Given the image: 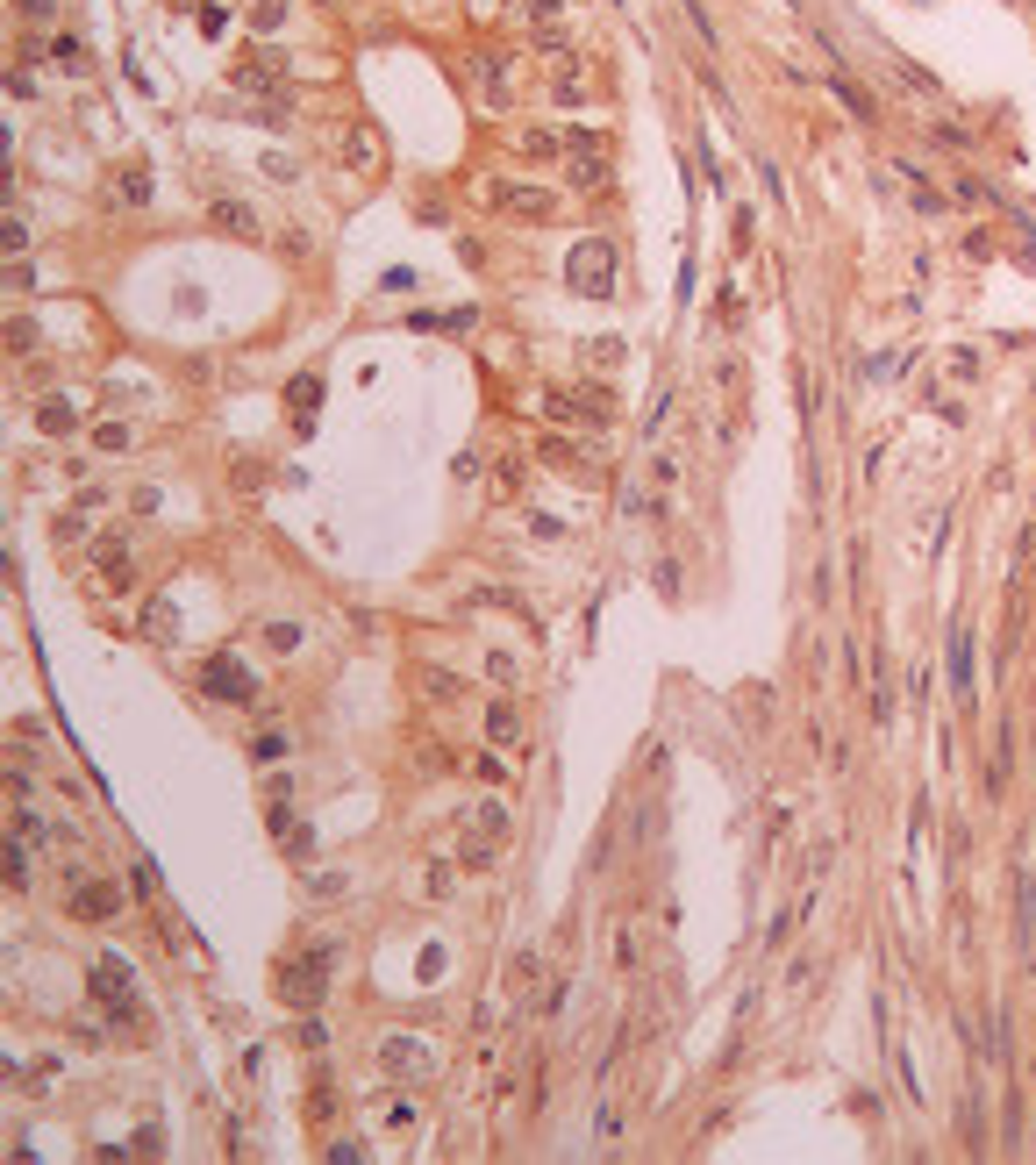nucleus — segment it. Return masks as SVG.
<instances>
[{"mask_svg":"<svg viewBox=\"0 0 1036 1165\" xmlns=\"http://www.w3.org/2000/svg\"><path fill=\"white\" fill-rule=\"evenodd\" d=\"M508 980H515V987H536V951H515V965H508Z\"/></svg>","mask_w":1036,"mask_h":1165,"instance_id":"e433bc0d","label":"nucleus"},{"mask_svg":"<svg viewBox=\"0 0 1036 1165\" xmlns=\"http://www.w3.org/2000/svg\"><path fill=\"white\" fill-rule=\"evenodd\" d=\"M251 22H258V29H279V22H286V0H258Z\"/></svg>","mask_w":1036,"mask_h":1165,"instance_id":"f704fd0d","label":"nucleus"},{"mask_svg":"<svg viewBox=\"0 0 1036 1165\" xmlns=\"http://www.w3.org/2000/svg\"><path fill=\"white\" fill-rule=\"evenodd\" d=\"M314 408H322V372H300V379L286 386V415H293V429H307Z\"/></svg>","mask_w":1036,"mask_h":1165,"instance_id":"dca6fc26","label":"nucleus"},{"mask_svg":"<svg viewBox=\"0 0 1036 1165\" xmlns=\"http://www.w3.org/2000/svg\"><path fill=\"white\" fill-rule=\"evenodd\" d=\"M322 8H344V0H322Z\"/></svg>","mask_w":1036,"mask_h":1165,"instance_id":"a18cd8bd","label":"nucleus"},{"mask_svg":"<svg viewBox=\"0 0 1036 1165\" xmlns=\"http://www.w3.org/2000/svg\"><path fill=\"white\" fill-rule=\"evenodd\" d=\"M229 87L236 94H258V101H293V72L279 50H244L229 64Z\"/></svg>","mask_w":1036,"mask_h":1165,"instance_id":"f257e3e1","label":"nucleus"},{"mask_svg":"<svg viewBox=\"0 0 1036 1165\" xmlns=\"http://www.w3.org/2000/svg\"><path fill=\"white\" fill-rule=\"evenodd\" d=\"M536 458L550 465V473H572V480H587V487L601 480V465H594V458H579V443H565V436H543V443H536Z\"/></svg>","mask_w":1036,"mask_h":1165,"instance_id":"f8f14e48","label":"nucleus"},{"mask_svg":"<svg viewBox=\"0 0 1036 1165\" xmlns=\"http://www.w3.org/2000/svg\"><path fill=\"white\" fill-rule=\"evenodd\" d=\"M465 80H472V94H480L494 115L515 108V57H508V50H472V57H465Z\"/></svg>","mask_w":1036,"mask_h":1165,"instance_id":"7ed1b4c3","label":"nucleus"},{"mask_svg":"<svg viewBox=\"0 0 1036 1165\" xmlns=\"http://www.w3.org/2000/svg\"><path fill=\"white\" fill-rule=\"evenodd\" d=\"M1029 965H1036V951H1029Z\"/></svg>","mask_w":1036,"mask_h":1165,"instance_id":"de8ad7c7","label":"nucleus"},{"mask_svg":"<svg viewBox=\"0 0 1036 1165\" xmlns=\"http://www.w3.org/2000/svg\"><path fill=\"white\" fill-rule=\"evenodd\" d=\"M950 693H958V708L980 701V679H973V630H965V623L950 630Z\"/></svg>","mask_w":1036,"mask_h":1165,"instance_id":"9b49d317","label":"nucleus"},{"mask_svg":"<svg viewBox=\"0 0 1036 1165\" xmlns=\"http://www.w3.org/2000/svg\"><path fill=\"white\" fill-rule=\"evenodd\" d=\"M172 8H186V0H172Z\"/></svg>","mask_w":1036,"mask_h":1165,"instance_id":"49530a36","label":"nucleus"},{"mask_svg":"<svg viewBox=\"0 0 1036 1165\" xmlns=\"http://www.w3.org/2000/svg\"><path fill=\"white\" fill-rule=\"evenodd\" d=\"M550 101H565V108H579V101H587V72H579V57H572V50L557 57V72H550Z\"/></svg>","mask_w":1036,"mask_h":1165,"instance_id":"aec40b11","label":"nucleus"},{"mask_svg":"<svg viewBox=\"0 0 1036 1165\" xmlns=\"http://www.w3.org/2000/svg\"><path fill=\"white\" fill-rule=\"evenodd\" d=\"M487 744H494V751H515V744H522V716H515V701H494V708H487Z\"/></svg>","mask_w":1036,"mask_h":1165,"instance_id":"4be33fe9","label":"nucleus"},{"mask_svg":"<svg viewBox=\"0 0 1036 1165\" xmlns=\"http://www.w3.org/2000/svg\"><path fill=\"white\" fill-rule=\"evenodd\" d=\"M379 286H386V293H415V286H422V272H386Z\"/></svg>","mask_w":1036,"mask_h":1165,"instance_id":"79ce46f5","label":"nucleus"},{"mask_svg":"<svg viewBox=\"0 0 1036 1165\" xmlns=\"http://www.w3.org/2000/svg\"><path fill=\"white\" fill-rule=\"evenodd\" d=\"M487 208H501L515 222H550L557 215V193L550 186H529V179H487Z\"/></svg>","mask_w":1036,"mask_h":1165,"instance_id":"39448f33","label":"nucleus"},{"mask_svg":"<svg viewBox=\"0 0 1036 1165\" xmlns=\"http://www.w3.org/2000/svg\"><path fill=\"white\" fill-rule=\"evenodd\" d=\"M64 908H72L79 922H115L129 901H122L115 880H87V873H79V880H64Z\"/></svg>","mask_w":1036,"mask_h":1165,"instance_id":"423d86ee","label":"nucleus"},{"mask_svg":"<svg viewBox=\"0 0 1036 1165\" xmlns=\"http://www.w3.org/2000/svg\"><path fill=\"white\" fill-rule=\"evenodd\" d=\"M307 1116H314V1123H330V1116H337V1094H330V1086H314V1102H307Z\"/></svg>","mask_w":1036,"mask_h":1165,"instance_id":"a19ab883","label":"nucleus"},{"mask_svg":"<svg viewBox=\"0 0 1036 1165\" xmlns=\"http://www.w3.org/2000/svg\"><path fill=\"white\" fill-rule=\"evenodd\" d=\"M594 1137H601V1151H608V1144H615V1137H622V1109H615V1102H608V1109H601V1123H594Z\"/></svg>","mask_w":1036,"mask_h":1165,"instance_id":"72a5a7b5","label":"nucleus"},{"mask_svg":"<svg viewBox=\"0 0 1036 1165\" xmlns=\"http://www.w3.org/2000/svg\"><path fill=\"white\" fill-rule=\"evenodd\" d=\"M143 201H150V172H143L136 158L115 165V172H108V208H143Z\"/></svg>","mask_w":1036,"mask_h":1165,"instance_id":"2eb2a0df","label":"nucleus"},{"mask_svg":"<svg viewBox=\"0 0 1036 1165\" xmlns=\"http://www.w3.org/2000/svg\"><path fill=\"white\" fill-rule=\"evenodd\" d=\"M251 758H258V765H272V758H286V737H279V730H265V737L251 744Z\"/></svg>","mask_w":1036,"mask_h":1165,"instance_id":"473e14b6","label":"nucleus"},{"mask_svg":"<svg viewBox=\"0 0 1036 1165\" xmlns=\"http://www.w3.org/2000/svg\"><path fill=\"white\" fill-rule=\"evenodd\" d=\"M50 64L72 72V80H87V72H94V50L79 43V36H57V43H50Z\"/></svg>","mask_w":1036,"mask_h":1165,"instance_id":"b1692460","label":"nucleus"},{"mask_svg":"<svg viewBox=\"0 0 1036 1165\" xmlns=\"http://www.w3.org/2000/svg\"><path fill=\"white\" fill-rule=\"evenodd\" d=\"M615 965H622V973H636V929H629V922H622V944H615Z\"/></svg>","mask_w":1036,"mask_h":1165,"instance_id":"ea45409f","label":"nucleus"},{"mask_svg":"<svg viewBox=\"0 0 1036 1165\" xmlns=\"http://www.w3.org/2000/svg\"><path fill=\"white\" fill-rule=\"evenodd\" d=\"M829 94H836V101H844V108H851L858 122H872V101H865V94H858L851 80H829Z\"/></svg>","mask_w":1036,"mask_h":1165,"instance_id":"bb28decb","label":"nucleus"},{"mask_svg":"<svg viewBox=\"0 0 1036 1165\" xmlns=\"http://www.w3.org/2000/svg\"><path fill=\"white\" fill-rule=\"evenodd\" d=\"M715 394H723V443L744 436V358H715Z\"/></svg>","mask_w":1036,"mask_h":1165,"instance_id":"1a4fd4ad","label":"nucleus"},{"mask_svg":"<svg viewBox=\"0 0 1036 1165\" xmlns=\"http://www.w3.org/2000/svg\"><path fill=\"white\" fill-rule=\"evenodd\" d=\"M172 623H179V615H172V601H150V608H143V637H150V644H165V637H172Z\"/></svg>","mask_w":1036,"mask_h":1165,"instance_id":"393cba45","label":"nucleus"},{"mask_svg":"<svg viewBox=\"0 0 1036 1165\" xmlns=\"http://www.w3.org/2000/svg\"><path fill=\"white\" fill-rule=\"evenodd\" d=\"M201 693L208 701H236V708H251L258 701V672L236 658V651H222V658H208L201 665Z\"/></svg>","mask_w":1036,"mask_h":1165,"instance_id":"20e7f679","label":"nucleus"},{"mask_svg":"<svg viewBox=\"0 0 1036 1165\" xmlns=\"http://www.w3.org/2000/svg\"><path fill=\"white\" fill-rule=\"evenodd\" d=\"M458 866H465V873H487V866H501V836H487V829H465V844H458Z\"/></svg>","mask_w":1036,"mask_h":1165,"instance_id":"a211bd4d","label":"nucleus"},{"mask_svg":"<svg viewBox=\"0 0 1036 1165\" xmlns=\"http://www.w3.org/2000/svg\"><path fill=\"white\" fill-rule=\"evenodd\" d=\"M201 29H208V36H222V29H229V8H222V0H208V8H201Z\"/></svg>","mask_w":1036,"mask_h":1165,"instance_id":"58836bf2","label":"nucleus"},{"mask_svg":"<svg viewBox=\"0 0 1036 1165\" xmlns=\"http://www.w3.org/2000/svg\"><path fill=\"white\" fill-rule=\"evenodd\" d=\"M480 829H487V836H501V844H508V808H501V801H480Z\"/></svg>","mask_w":1036,"mask_h":1165,"instance_id":"7c9ffc66","label":"nucleus"},{"mask_svg":"<svg viewBox=\"0 0 1036 1165\" xmlns=\"http://www.w3.org/2000/svg\"><path fill=\"white\" fill-rule=\"evenodd\" d=\"M36 429H43V436H64V429H79V401H72V394H50V401L36 408Z\"/></svg>","mask_w":1036,"mask_h":1165,"instance_id":"5701e85b","label":"nucleus"},{"mask_svg":"<svg viewBox=\"0 0 1036 1165\" xmlns=\"http://www.w3.org/2000/svg\"><path fill=\"white\" fill-rule=\"evenodd\" d=\"M22 15H29V22H50V15H57V0H22Z\"/></svg>","mask_w":1036,"mask_h":1165,"instance_id":"c03bdc74","label":"nucleus"},{"mask_svg":"<svg viewBox=\"0 0 1036 1165\" xmlns=\"http://www.w3.org/2000/svg\"><path fill=\"white\" fill-rule=\"evenodd\" d=\"M94 994L108 1001V1008H129V965L108 951V958H94Z\"/></svg>","mask_w":1036,"mask_h":1165,"instance_id":"f3484780","label":"nucleus"},{"mask_svg":"<svg viewBox=\"0 0 1036 1165\" xmlns=\"http://www.w3.org/2000/svg\"><path fill=\"white\" fill-rule=\"evenodd\" d=\"M94 565H101V587H108V594L136 587V558H129V543H122V536H108V543H101V551H94Z\"/></svg>","mask_w":1036,"mask_h":1165,"instance_id":"4468645a","label":"nucleus"},{"mask_svg":"<svg viewBox=\"0 0 1036 1165\" xmlns=\"http://www.w3.org/2000/svg\"><path fill=\"white\" fill-rule=\"evenodd\" d=\"M565 286L587 293V300H608V293H615V244H608V237L572 244V258H565Z\"/></svg>","mask_w":1036,"mask_h":1165,"instance_id":"f03ea898","label":"nucleus"},{"mask_svg":"<svg viewBox=\"0 0 1036 1165\" xmlns=\"http://www.w3.org/2000/svg\"><path fill=\"white\" fill-rule=\"evenodd\" d=\"M208 222L222 229V237H258V215L244 201H208Z\"/></svg>","mask_w":1036,"mask_h":1165,"instance_id":"412c9836","label":"nucleus"},{"mask_svg":"<svg viewBox=\"0 0 1036 1165\" xmlns=\"http://www.w3.org/2000/svg\"><path fill=\"white\" fill-rule=\"evenodd\" d=\"M622 508H629L636 522H665V501H658V494H629Z\"/></svg>","mask_w":1036,"mask_h":1165,"instance_id":"c85d7f7f","label":"nucleus"},{"mask_svg":"<svg viewBox=\"0 0 1036 1165\" xmlns=\"http://www.w3.org/2000/svg\"><path fill=\"white\" fill-rule=\"evenodd\" d=\"M379 1065H386L393 1079H429V1072H436L429 1051H415L408 1037H386V1044H379Z\"/></svg>","mask_w":1036,"mask_h":1165,"instance_id":"ddd939ff","label":"nucleus"},{"mask_svg":"<svg viewBox=\"0 0 1036 1165\" xmlns=\"http://www.w3.org/2000/svg\"><path fill=\"white\" fill-rule=\"evenodd\" d=\"M8 351H15V358H29V351H36V322H29V315H15V322H8Z\"/></svg>","mask_w":1036,"mask_h":1165,"instance_id":"cd10ccee","label":"nucleus"},{"mask_svg":"<svg viewBox=\"0 0 1036 1165\" xmlns=\"http://www.w3.org/2000/svg\"><path fill=\"white\" fill-rule=\"evenodd\" d=\"M22 251H29V222L8 208V258H22Z\"/></svg>","mask_w":1036,"mask_h":1165,"instance_id":"c9c22d12","label":"nucleus"},{"mask_svg":"<svg viewBox=\"0 0 1036 1165\" xmlns=\"http://www.w3.org/2000/svg\"><path fill=\"white\" fill-rule=\"evenodd\" d=\"M94 450H129V422H101L94 429Z\"/></svg>","mask_w":1036,"mask_h":1165,"instance_id":"c756f323","label":"nucleus"},{"mask_svg":"<svg viewBox=\"0 0 1036 1165\" xmlns=\"http://www.w3.org/2000/svg\"><path fill=\"white\" fill-rule=\"evenodd\" d=\"M557 422H594V429H608L615 422V394H608V386L594 379V386H572V394H550L543 401Z\"/></svg>","mask_w":1036,"mask_h":1165,"instance_id":"0eeeda50","label":"nucleus"},{"mask_svg":"<svg viewBox=\"0 0 1036 1165\" xmlns=\"http://www.w3.org/2000/svg\"><path fill=\"white\" fill-rule=\"evenodd\" d=\"M344 165H351L358 179H379V172H386V136H379L372 122H351V129H344Z\"/></svg>","mask_w":1036,"mask_h":1165,"instance_id":"9d476101","label":"nucleus"},{"mask_svg":"<svg viewBox=\"0 0 1036 1165\" xmlns=\"http://www.w3.org/2000/svg\"><path fill=\"white\" fill-rule=\"evenodd\" d=\"M322 951H314V958H286L279 965V1001L286 1008H314V1001H322Z\"/></svg>","mask_w":1036,"mask_h":1165,"instance_id":"6e6552de","label":"nucleus"},{"mask_svg":"<svg viewBox=\"0 0 1036 1165\" xmlns=\"http://www.w3.org/2000/svg\"><path fill=\"white\" fill-rule=\"evenodd\" d=\"M557 143H565L557 129H522V150H529V158H557Z\"/></svg>","mask_w":1036,"mask_h":1165,"instance_id":"a878e982","label":"nucleus"},{"mask_svg":"<svg viewBox=\"0 0 1036 1165\" xmlns=\"http://www.w3.org/2000/svg\"><path fill=\"white\" fill-rule=\"evenodd\" d=\"M622 358V337H594V365H615Z\"/></svg>","mask_w":1036,"mask_h":1165,"instance_id":"37998d69","label":"nucleus"},{"mask_svg":"<svg viewBox=\"0 0 1036 1165\" xmlns=\"http://www.w3.org/2000/svg\"><path fill=\"white\" fill-rule=\"evenodd\" d=\"M265 644H272V651H293V644H300V623H265Z\"/></svg>","mask_w":1036,"mask_h":1165,"instance_id":"2f4dec72","label":"nucleus"},{"mask_svg":"<svg viewBox=\"0 0 1036 1165\" xmlns=\"http://www.w3.org/2000/svg\"><path fill=\"white\" fill-rule=\"evenodd\" d=\"M565 179H572L579 193H601V186H608V150H587V143H579V150H572V172H565Z\"/></svg>","mask_w":1036,"mask_h":1165,"instance_id":"6ab92c4d","label":"nucleus"},{"mask_svg":"<svg viewBox=\"0 0 1036 1165\" xmlns=\"http://www.w3.org/2000/svg\"><path fill=\"white\" fill-rule=\"evenodd\" d=\"M651 480H658V487H672V480H679V458H672V450H658V458H651Z\"/></svg>","mask_w":1036,"mask_h":1165,"instance_id":"4c0bfd02","label":"nucleus"}]
</instances>
